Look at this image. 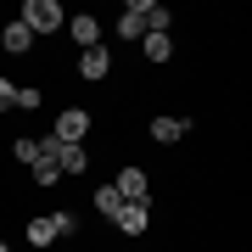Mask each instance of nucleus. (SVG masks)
<instances>
[{
    "mask_svg": "<svg viewBox=\"0 0 252 252\" xmlns=\"http://www.w3.org/2000/svg\"><path fill=\"white\" fill-rule=\"evenodd\" d=\"M140 45H146V62H168V56H174V39L168 34H146Z\"/></svg>",
    "mask_w": 252,
    "mask_h": 252,
    "instance_id": "nucleus-10",
    "label": "nucleus"
},
{
    "mask_svg": "<svg viewBox=\"0 0 252 252\" xmlns=\"http://www.w3.org/2000/svg\"><path fill=\"white\" fill-rule=\"evenodd\" d=\"M0 39H6V51H11V56H23L28 45H34V34H28L23 23H6V34H0Z\"/></svg>",
    "mask_w": 252,
    "mask_h": 252,
    "instance_id": "nucleus-11",
    "label": "nucleus"
},
{
    "mask_svg": "<svg viewBox=\"0 0 252 252\" xmlns=\"http://www.w3.org/2000/svg\"><path fill=\"white\" fill-rule=\"evenodd\" d=\"M39 157H51L62 174H84V162H90V152H84V146H62L56 135H51V140H39Z\"/></svg>",
    "mask_w": 252,
    "mask_h": 252,
    "instance_id": "nucleus-3",
    "label": "nucleus"
},
{
    "mask_svg": "<svg viewBox=\"0 0 252 252\" xmlns=\"http://www.w3.org/2000/svg\"><path fill=\"white\" fill-rule=\"evenodd\" d=\"M11 107H17V112H34L39 107V90H34V84H28V90H11Z\"/></svg>",
    "mask_w": 252,
    "mask_h": 252,
    "instance_id": "nucleus-16",
    "label": "nucleus"
},
{
    "mask_svg": "<svg viewBox=\"0 0 252 252\" xmlns=\"http://www.w3.org/2000/svg\"><path fill=\"white\" fill-rule=\"evenodd\" d=\"M107 67H112V56L101 51V45H90V51L79 56V73H84V79H107Z\"/></svg>",
    "mask_w": 252,
    "mask_h": 252,
    "instance_id": "nucleus-8",
    "label": "nucleus"
},
{
    "mask_svg": "<svg viewBox=\"0 0 252 252\" xmlns=\"http://www.w3.org/2000/svg\"><path fill=\"white\" fill-rule=\"evenodd\" d=\"M28 241H34V247H51L56 241V224H51V219H28Z\"/></svg>",
    "mask_w": 252,
    "mask_h": 252,
    "instance_id": "nucleus-12",
    "label": "nucleus"
},
{
    "mask_svg": "<svg viewBox=\"0 0 252 252\" xmlns=\"http://www.w3.org/2000/svg\"><path fill=\"white\" fill-rule=\"evenodd\" d=\"M67 34L79 39L84 51H90V45H101V23L90 17V11H79V17H67Z\"/></svg>",
    "mask_w": 252,
    "mask_h": 252,
    "instance_id": "nucleus-7",
    "label": "nucleus"
},
{
    "mask_svg": "<svg viewBox=\"0 0 252 252\" xmlns=\"http://www.w3.org/2000/svg\"><path fill=\"white\" fill-rule=\"evenodd\" d=\"M118 207H124V196H118L112 185H101V190H95V213H107V219H112Z\"/></svg>",
    "mask_w": 252,
    "mask_h": 252,
    "instance_id": "nucleus-14",
    "label": "nucleus"
},
{
    "mask_svg": "<svg viewBox=\"0 0 252 252\" xmlns=\"http://www.w3.org/2000/svg\"><path fill=\"white\" fill-rule=\"evenodd\" d=\"M152 140H162V146L185 140V118H152Z\"/></svg>",
    "mask_w": 252,
    "mask_h": 252,
    "instance_id": "nucleus-9",
    "label": "nucleus"
},
{
    "mask_svg": "<svg viewBox=\"0 0 252 252\" xmlns=\"http://www.w3.org/2000/svg\"><path fill=\"white\" fill-rule=\"evenodd\" d=\"M0 252H11V247H6V241H0Z\"/></svg>",
    "mask_w": 252,
    "mask_h": 252,
    "instance_id": "nucleus-19",
    "label": "nucleus"
},
{
    "mask_svg": "<svg viewBox=\"0 0 252 252\" xmlns=\"http://www.w3.org/2000/svg\"><path fill=\"white\" fill-rule=\"evenodd\" d=\"M118 34L124 39H146V34H168V11L157 0H129L124 17H118Z\"/></svg>",
    "mask_w": 252,
    "mask_h": 252,
    "instance_id": "nucleus-1",
    "label": "nucleus"
},
{
    "mask_svg": "<svg viewBox=\"0 0 252 252\" xmlns=\"http://www.w3.org/2000/svg\"><path fill=\"white\" fill-rule=\"evenodd\" d=\"M11 157H17L23 168H34V162H39V140H17V146H11Z\"/></svg>",
    "mask_w": 252,
    "mask_h": 252,
    "instance_id": "nucleus-15",
    "label": "nucleus"
},
{
    "mask_svg": "<svg viewBox=\"0 0 252 252\" xmlns=\"http://www.w3.org/2000/svg\"><path fill=\"white\" fill-rule=\"evenodd\" d=\"M84 135H90V112H84V107H62V118H56V140H62V146H79Z\"/></svg>",
    "mask_w": 252,
    "mask_h": 252,
    "instance_id": "nucleus-4",
    "label": "nucleus"
},
{
    "mask_svg": "<svg viewBox=\"0 0 252 252\" xmlns=\"http://www.w3.org/2000/svg\"><path fill=\"white\" fill-rule=\"evenodd\" d=\"M28 174H34V185H56V180H62V168H56L51 157H39V162H34Z\"/></svg>",
    "mask_w": 252,
    "mask_h": 252,
    "instance_id": "nucleus-13",
    "label": "nucleus"
},
{
    "mask_svg": "<svg viewBox=\"0 0 252 252\" xmlns=\"http://www.w3.org/2000/svg\"><path fill=\"white\" fill-rule=\"evenodd\" d=\"M51 224H56V235H73V230H79V219L62 207V213H51Z\"/></svg>",
    "mask_w": 252,
    "mask_h": 252,
    "instance_id": "nucleus-17",
    "label": "nucleus"
},
{
    "mask_svg": "<svg viewBox=\"0 0 252 252\" xmlns=\"http://www.w3.org/2000/svg\"><path fill=\"white\" fill-rule=\"evenodd\" d=\"M112 224L124 230V235H146V230H152V207H146V202H124L112 213Z\"/></svg>",
    "mask_w": 252,
    "mask_h": 252,
    "instance_id": "nucleus-5",
    "label": "nucleus"
},
{
    "mask_svg": "<svg viewBox=\"0 0 252 252\" xmlns=\"http://www.w3.org/2000/svg\"><path fill=\"white\" fill-rule=\"evenodd\" d=\"M112 190H118L124 202H152V196H146V190H152V180H146L140 168H124V174L112 180Z\"/></svg>",
    "mask_w": 252,
    "mask_h": 252,
    "instance_id": "nucleus-6",
    "label": "nucleus"
},
{
    "mask_svg": "<svg viewBox=\"0 0 252 252\" xmlns=\"http://www.w3.org/2000/svg\"><path fill=\"white\" fill-rule=\"evenodd\" d=\"M17 23L28 34H56V28H62V6H56V0H28Z\"/></svg>",
    "mask_w": 252,
    "mask_h": 252,
    "instance_id": "nucleus-2",
    "label": "nucleus"
},
{
    "mask_svg": "<svg viewBox=\"0 0 252 252\" xmlns=\"http://www.w3.org/2000/svg\"><path fill=\"white\" fill-rule=\"evenodd\" d=\"M6 107H11V84L0 79V112H6Z\"/></svg>",
    "mask_w": 252,
    "mask_h": 252,
    "instance_id": "nucleus-18",
    "label": "nucleus"
}]
</instances>
